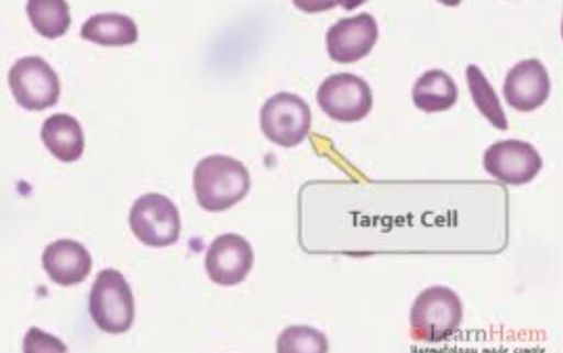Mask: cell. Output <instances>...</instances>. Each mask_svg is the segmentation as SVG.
<instances>
[{"instance_id": "6da1fadb", "label": "cell", "mask_w": 563, "mask_h": 353, "mask_svg": "<svg viewBox=\"0 0 563 353\" xmlns=\"http://www.w3.org/2000/svg\"><path fill=\"white\" fill-rule=\"evenodd\" d=\"M250 187L247 168L233 157L209 155L195 167V194L198 203L208 211H221L232 207L245 197Z\"/></svg>"}, {"instance_id": "7a4b0ae2", "label": "cell", "mask_w": 563, "mask_h": 353, "mask_svg": "<svg viewBox=\"0 0 563 353\" xmlns=\"http://www.w3.org/2000/svg\"><path fill=\"white\" fill-rule=\"evenodd\" d=\"M459 296L444 286L422 290L410 311V335L419 342L435 343L453 335L462 321Z\"/></svg>"}, {"instance_id": "3957f363", "label": "cell", "mask_w": 563, "mask_h": 353, "mask_svg": "<svg viewBox=\"0 0 563 353\" xmlns=\"http://www.w3.org/2000/svg\"><path fill=\"white\" fill-rule=\"evenodd\" d=\"M89 311L97 327L106 332L122 333L130 329L134 301L119 271L108 268L98 274L89 296Z\"/></svg>"}, {"instance_id": "277c9868", "label": "cell", "mask_w": 563, "mask_h": 353, "mask_svg": "<svg viewBox=\"0 0 563 353\" xmlns=\"http://www.w3.org/2000/svg\"><path fill=\"white\" fill-rule=\"evenodd\" d=\"M260 123L269 141L290 147L301 143L309 133L311 111L298 95L280 91L263 104Z\"/></svg>"}, {"instance_id": "5b68a950", "label": "cell", "mask_w": 563, "mask_h": 353, "mask_svg": "<svg viewBox=\"0 0 563 353\" xmlns=\"http://www.w3.org/2000/svg\"><path fill=\"white\" fill-rule=\"evenodd\" d=\"M129 223L135 236L150 246L170 245L179 238L178 210L170 199L159 194L137 198L130 210Z\"/></svg>"}, {"instance_id": "8992f818", "label": "cell", "mask_w": 563, "mask_h": 353, "mask_svg": "<svg viewBox=\"0 0 563 353\" xmlns=\"http://www.w3.org/2000/svg\"><path fill=\"white\" fill-rule=\"evenodd\" d=\"M317 101L330 118L341 122H355L371 111L373 95L368 84L360 76L338 73L321 82Z\"/></svg>"}, {"instance_id": "52a82bcc", "label": "cell", "mask_w": 563, "mask_h": 353, "mask_svg": "<svg viewBox=\"0 0 563 353\" xmlns=\"http://www.w3.org/2000/svg\"><path fill=\"white\" fill-rule=\"evenodd\" d=\"M9 85L16 102L26 110H43L58 100L57 74L40 56L18 59L9 71Z\"/></svg>"}, {"instance_id": "ba28073f", "label": "cell", "mask_w": 563, "mask_h": 353, "mask_svg": "<svg viewBox=\"0 0 563 353\" xmlns=\"http://www.w3.org/2000/svg\"><path fill=\"white\" fill-rule=\"evenodd\" d=\"M484 168L493 177L510 185H522L533 179L542 167V159L529 143L505 140L490 145L484 153Z\"/></svg>"}, {"instance_id": "9c48e42d", "label": "cell", "mask_w": 563, "mask_h": 353, "mask_svg": "<svg viewBox=\"0 0 563 353\" xmlns=\"http://www.w3.org/2000/svg\"><path fill=\"white\" fill-rule=\"evenodd\" d=\"M378 37L374 16L362 12L342 18L332 24L325 34L329 56L339 63H353L367 55Z\"/></svg>"}, {"instance_id": "30bf717a", "label": "cell", "mask_w": 563, "mask_h": 353, "mask_svg": "<svg viewBox=\"0 0 563 353\" xmlns=\"http://www.w3.org/2000/svg\"><path fill=\"white\" fill-rule=\"evenodd\" d=\"M254 262L251 244L241 235L224 233L210 244L206 254V269L213 283L233 286L246 277Z\"/></svg>"}, {"instance_id": "8fae6325", "label": "cell", "mask_w": 563, "mask_h": 353, "mask_svg": "<svg viewBox=\"0 0 563 353\" xmlns=\"http://www.w3.org/2000/svg\"><path fill=\"white\" fill-rule=\"evenodd\" d=\"M550 92L547 69L539 59L517 63L507 73L503 95L507 103L519 111H531L544 103Z\"/></svg>"}, {"instance_id": "7c38bea8", "label": "cell", "mask_w": 563, "mask_h": 353, "mask_svg": "<svg viewBox=\"0 0 563 353\" xmlns=\"http://www.w3.org/2000/svg\"><path fill=\"white\" fill-rule=\"evenodd\" d=\"M49 278L63 286L76 285L89 274L92 261L82 244L67 239L48 244L42 256Z\"/></svg>"}, {"instance_id": "4fadbf2b", "label": "cell", "mask_w": 563, "mask_h": 353, "mask_svg": "<svg viewBox=\"0 0 563 353\" xmlns=\"http://www.w3.org/2000/svg\"><path fill=\"white\" fill-rule=\"evenodd\" d=\"M47 150L59 161H77L84 151V133L79 122L67 113L48 117L41 129Z\"/></svg>"}, {"instance_id": "5bb4252c", "label": "cell", "mask_w": 563, "mask_h": 353, "mask_svg": "<svg viewBox=\"0 0 563 353\" xmlns=\"http://www.w3.org/2000/svg\"><path fill=\"white\" fill-rule=\"evenodd\" d=\"M80 35L85 40L120 46L137 40V26L128 15L117 12H102L89 16L81 25Z\"/></svg>"}, {"instance_id": "9a60e30c", "label": "cell", "mask_w": 563, "mask_h": 353, "mask_svg": "<svg viewBox=\"0 0 563 353\" xmlns=\"http://www.w3.org/2000/svg\"><path fill=\"white\" fill-rule=\"evenodd\" d=\"M457 99V87L452 77L442 69H429L415 82L412 100L426 112L450 109Z\"/></svg>"}, {"instance_id": "2e32d148", "label": "cell", "mask_w": 563, "mask_h": 353, "mask_svg": "<svg viewBox=\"0 0 563 353\" xmlns=\"http://www.w3.org/2000/svg\"><path fill=\"white\" fill-rule=\"evenodd\" d=\"M26 12L34 29L48 38L63 35L70 24L69 7L65 1L31 0Z\"/></svg>"}, {"instance_id": "e0dca14e", "label": "cell", "mask_w": 563, "mask_h": 353, "mask_svg": "<svg viewBox=\"0 0 563 353\" xmlns=\"http://www.w3.org/2000/svg\"><path fill=\"white\" fill-rule=\"evenodd\" d=\"M466 78L472 98L482 114L497 129L507 130L508 121L501 109L499 99L482 70L470 65Z\"/></svg>"}, {"instance_id": "ac0fdd59", "label": "cell", "mask_w": 563, "mask_h": 353, "mask_svg": "<svg viewBox=\"0 0 563 353\" xmlns=\"http://www.w3.org/2000/svg\"><path fill=\"white\" fill-rule=\"evenodd\" d=\"M278 352H327L325 335L308 326H291L285 329L277 339Z\"/></svg>"}]
</instances>
